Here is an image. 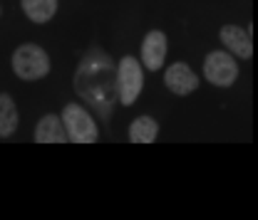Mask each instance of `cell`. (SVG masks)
<instances>
[{
  "instance_id": "8fae6325",
  "label": "cell",
  "mask_w": 258,
  "mask_h": 220,
  "mask_svg": "<svg viewBox=\"0 0 258 220\" xmlns=\"http://www.w3.org/2000/svg\"><path fill=\"white\" fill-rule=\"evenodd\" d=\"M18 124H20V114H18V106H15L13 96L0 92V139L13 136Z\"/></svg>"
},
{
  "instance_id": "277c9868",
  "label": "cell",
  "mask_w": 258,
  "mask_h": 220,
  "mask_svg": "<svg viewBox=\"0 0 258 220\" xmlns=\"http://www.w3.org/2000/svg\"><path fill=\"white\" fill-rule=\"evenodd\" d=\"M60 119H62L64 131H67V141H72V144H97L99 141V129L85 106L67 104V106H62Z\"/></svg>"
},
{
  "instance_id": "ba28073f",
  "label": "cell",
  "mask_w": 258,
  "mask_h": 220,
  "mask_svg": "<svg viewBox=\"0 0 258 220\" xmlns=\"http://www.w3.org/2000/svg\"><path fill=\"white\" fill-rule=\"evenodd\" d=\"M166 52H169V42L166 35L161 30H149L142 40V64L149 72H157L166 62Z\"/></svg>"
},
{
  "instance_id": "4fadbf2b",
  "label": "cell",
  "mask_w": 258,
  "mask_h": 220,
  "mask_svg": "<svg viewBox=\"0 0 258 220\" xmlns=\"http://www.w3.org/2000/svg\"><path fill=\"white\" fill-rule=\"evenodd\" d=\"M0 15H3V8H0Z\"/></svg>"
},
{
  "instance_id": "3957f363",
  "label": "cell",
  "mask_w": 258,
  "mask_h": 220,
  "mask_svg": "<svg viewBox=\"0 0 258 220\" xmlns=\"http://www.w3.org/2000/svg\"><path fill=\"white\" fill-rule=\"evenodd\" d=\"M238 74H241L238 60L228 50H211L204 57V77L211 87L228 89L238 82Z\"/></svg>"
},
{
  "instance_id": "8992f818",
  "label": "cell",
  "mask_w": 258,
  "mask_h": 220,
  "mask_svg": "<svg viewBox=\"0 0 258 220\" xmlns=\"http://www.w3.org/2000/svg\"><path fill=\"white\" fill-rule=\"evenodd\" d=\"M164 84L171 94L176 96H186L194 94L201 84L199 74L194 72L186 62H174L171 67H166V74H164Z\"/></svg>"
},
{
  "instance_id": "9c48e42d",
  "label": "cell",
  "mask_w": 258,
  "mask_h": 220,
  "mask_svg": "<svg viewBox=\"0 0 258 220\" xmlns=\"http://www.w3.org/2000/svg\"><path fill=\"white\" fill-rule=\"evenodd\" d=\"M37 144H67V131L62 126L60 114H45L35 126Z\"/></svg>"
},
{
  "instance_id": "6da1fadb",
  "label": "cell",
  "mask_w": 258,
  "mask_h": 220,
  "mask_svg": "<svg viewBox=\"0 0 258 220\" xmlns=\"http://www.w3.org/2000/svg\"><path fill=\"white\" fill-rule=\"evenodd\" d=\"M75 92L82 96L102 119L112 117L117 101V64L102 47H90L75 72Z\"/></svg>"
},
{
  "instance_id": "52a82bcc",
  "label": "cell",
  "mask_w": 258,
  "mask_h": 220,
  "mask_svg": "<svg viewBox=\"0 0 258 220\" xmlns=\"http://www.w3.org/2000/svg\"><path fill=\"white\" fill-rule=\"evenodd\" d=\"M219 40L233 57H238V60H251L253 57V37H251L248 28L224 25L219 30Z\"/></svg>"
},
{
  "instance_id": "30bf717a",
  "label": "cell",
  "mask_w": 258,
  "mask_h": 220,
  "mask_svg": "<svg viewBox=\"0 0 258 220\" xmlns=\"http://www.w3.org/2000/svg\"><path fill=\"white\" fill-rule=\"evenodd\" d=\"M159 136V124L152 117H137L129 124V141L132 144H154Z\"/></svg>"
},
{
  "instance_id": "7a4b0ae2",
  "label": "cell",
  "mask_w": 258,
  "mask_h": 220,
  "mask_svg": "<svg viewBox=\"0 0 258 220\" xmlns=\"http://www.w3.org/2000/svg\"><path fill=\"white\" fill-rule=\"evenodd\" d=\"M10 64H13V72L20 79H25V82H37V79L47 77L50 69H52L47 52L40 45H32V42H25V45L15 47Z\"/></svg>"
},
{
  "instance_id": "5b68a950",
  "label": "cell",
  "mask_w": 258,
  "mask_h": 220,
  "mask_svg": "<svg viewBox=\"0 0 258 220\" xmlns=\"http://www.w3.org/2000/svg\"><path fill=\"white\" fill-rule=\"evenodd\" d=\"M144 87V64L139 62L137 57H122L117 64V101L132 106Z\"/></svg>"
},
{
  "instance_id": "7c38bea8",
  "label": "cell",
  "mask_w": 258,
  "mask_h": 220,
  "mask_svg": "<svg viewBox=\"0 0 258 220\" xmlns=\"http://www.w3.org/2000/svg\"><path fill=\"white\" fill-rule=\"evenodd\" d=\"M20 8H23V13L30 18L32 23L42 25V23H47V20L55 18L57 0H20Z\"/></svg>"
}]
</instances>
